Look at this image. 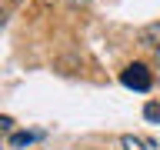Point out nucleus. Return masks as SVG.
Instances as JSON below:
<instances>
[{
  "mask_svg": "<svg viewBox=\"0 0 160 150\" xmlns=\"http://www.w3.org/2000/svg\"><path fill=\"white\" fill-rule=\"evenodd\" d=\"M120 83H123L127 90L147 93L150 83H153V77H150V70L143 67V63H130V67H123V73H120Z\"/></svg>",
  "mask_w": 160,
  "mask_h": 150,
  "instance_id": "1",
  "label": "nucleus"
},
{
  "mask_svg": "<svg viewBox=\"0 0 160 150\" xmlns=\"http://www.w3.org/2000/svg\"><path fill=\"white\" fill-rule=\"evenodd\" d=\"M43 133H10V147H27L33 140H40Z\"/></svg>",
  "mask_w": 160,
  "mask_h": 150,
  "instance_id": "2",
  "label": "nucleus"
},
{
  "mask_svg": "<svg viewBox=\"0 0 160 150\" xmlns=\"http://www.w3.org/2000/svg\"><path fill=\"white\" fill-rule=\"evenodd\" d=\"M123 150H150L140 137H123Z\"/></svg>",
  "mask_w": 160,
  "mask_h": 150,
  "instance_id": "3",
  "label": "nucleus"
},
{
  "mask_svg": "<svg viewBox=\"0 0 160 150\" xmlns=\"http://www.w3.org/2000/svg\"><path fill=\"white\" fill-rule=\"evenodd\" d=\"M143 117H147V120H153V123H160V103H147Z\"/></svg>",
  "mask_w": 160,
  "mask_h": 150,
  "instance_id": "4",
  "label": "nucleus"
},
{
  "mask_svg": "<svg viewBox=\"0 0 160 150\" xmlns=\"http://www.w3.org/2000/svg\"><path fill=\"white\" fill-rule=\"evenodd\" d=\"M70 3H73V7H87L90 0H70Z\"/></svg>",
  "mask_w": 160,
  "mask_h": 150,
  "instance_id": "5",
  "label": "nucleus"
},
{
  "mask_svg": "<svg viewBox=\"0 0 160 150\" xmlns=\"http://www.w3.org/2000/svg\"><path fill=\"white\" fill-rule=\"evenodd\" d=\"M157 57H160V47H157Z\"/></svg>",
  "mask_w": 160,
  "mask_h": 150,
  "instance_id": "6",
  "label": "nucleus"
}]
</instances>
